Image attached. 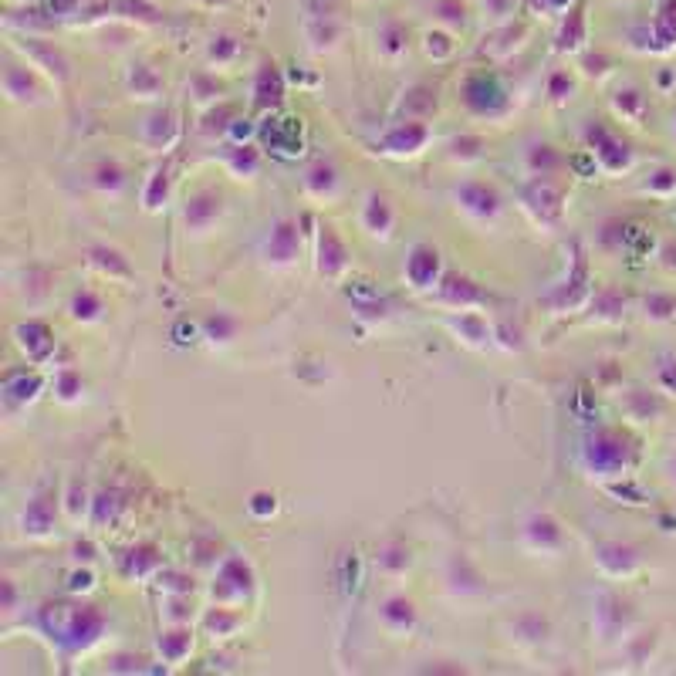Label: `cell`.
<instances>
[{
	"instance_id": "603a6c76",
	"label": "cell",
	"mask_w": 676,
	"mask_h": 676,
	"mask_svg": "<svg viewBox=\"0 0 676 676\" xmlns=\"http://www.w3.org/2000/svg\"><path fill=\"white\" fill-rule=\"evenodd\" d=\"M376 41H379V51L386 58H396V55H403L406 51V44H409V28L403 21H396V17H386V21L379 24V31H376Z\"/></svg>"
},
{
	"instance_id": "bcb514c9",
	"label": "cell",
	"mask_w": 676,
	"mask_h": 676,
	"mask_svg": "<svg viewBox=\"0 0 676 676\" xmlns=\"http://www.w3.org/2000/svg\"><path fill=\"white\" fill-rule=\"evenodd\" d=\"M55 386H58V396L61 399H75L78 393H82V376H78L75 369H61L58 372V379H55Z\"/></svg>"
},
{
	"instance_id": "681fc988",
	"label": "cell",
	"mask_w": 676,
	"mask_h": 676,
	"mask_svg": "<svg viewBox=\"0 0 676 676\" xmlns=\"http://www.w3.org/2000/svg\"><path fill=\"white\" fill-rule=\"evenodd\" d=\"M166 186H169V173H166V169H156L153 180H149V190H146V207L149 210L159 207V197L166 200Z\"/></svg>"
},
{
	"instance_id": "db71d44e",
	"label": "cell",
	"mask_w": 676,
	"mask_h": 676,
	"mask_svg": "<svg viewBox=\"0 0 676 676\" xmlns=\"http://www.w3.org/2000/svg\"><path fill=\"white\" fill-rule=\"evenodd\" d=\"M646 186H649V190H653V193H673V190H676V169H666V166H663V169H656V173L649 176V183H646Z\"/></svg>"
},
{
	"instance_id": "6da1fadb",
	"label": "cell",
	"mask_w": 676,
	"mask_h": 676,
	"mask_svg": "<svg viewBox=\"0 0 676 676\" xmlns=\"http://www.w3.org/2000/svg\"><path fill=\"white\" fill-rule=\"evenodd\" d=\"M38 629L61 653H82L105 633V616L88 602H48L38 609Z\"/></svg>"
},
{
	"instance_id": "d6986e66",
	"label": "cell",
	"mask_w": 676,
	"mask_h": 676,
	"mask_svg": "<svg viewBox=\"0 0 676 676\" xmlns=\"http://www.w3.org/2000/svg\"><path fill=\"white\" fill-rule=\"evenodd\" d=\"M379 616L393 633H409V629L416 626V606L406 599V595H389V599L382 602Z\"/></svg>"
},
{
	"instance_id": "cb8c5ba5",
	"label": "cell",
	"mask_w": 676,
	"mask_h": 676,
	"mask_svg": "<svg viewBox=\"0 0 676 676\" xmlns=\"http://www.w3.org/2000/svg\"><path fill=\"white\" fill-rule=\"evenodd\" d=\"M443 298L450 301V305H477L480 298H484V291L477 288L470 278H460V274H450V278H443Z\"/></svg>"
},
{
	"instance_id": "2e32d148",
	"label": "cell",
	"mask_w": 676,
	"mask_h": 676,
	"mask_svg": "<svg viewBox=\"0 0 676 676\" xmlns=\"http://www.w3.org/2000/svg\"><path fill=\"white\" fill-rule=\"evenodd\" d=\"M362 224H366L369 234H376V237H386L389 230H393L396 213H393V203H389L386 193H369L366 207H362Z\"/></svg>"
},
{
	"instance_id": "f1b7e54d",
	"label": "cell",
	"mask_w": 676,
	"mask_h": 676,
	"mask_svg": "<svg viewBox=\"0 0 676 676\" xmlns=\"http://www.w3.org/2000/svg\"><path fill=\"white\" fill-rule=\"evenodd\" d=\"M240 322L230 311H213V315L203 318V335L210 338V342H230V338L237 335Z\"/></svg>"
},
{
	"instance_id": "9f6ffc18",
	"label": "cell",
	"mask_w": 676,
	"mask_h": 676,
	"mask_svg": "<svg viewBox=\"0 0 676 676\" xmlns=\"http://www.w3.org/2000/svg\"><path fill=\"white\" fill-rule=\"evenodd\" d=\"M247 507H251V514H257V518H271V514H274V507H278V504H274V494L257 491V494L251 497V504H247Z\"/></svg>"
},
{
	"instance_id": "60d3db41",
	"label": "cell",
	"mask_w": 676,
	"mask_h": 676,
	"mask_svg": "<svg viewBox=\"0 0 676 676\" xmlns=\"http://www.w3.org/2000/svg\"><path fill=\"white\" fill-rule=\"evenodd\" d=\"M616 109L622 115H629V119H639V115L646 112V99L639 88H619L616 92Z\"/></svg>"
},
{
	"instance_id": "6f0895ef",
	"label": "cell",
	"mask_w": 676,
	"mask_h": 676,
	"mask_svg": "<svg viewBox=\"0 0 676 676\" xmlns=\"http://www.w3.org/2000/svg\"><path fill=\"white\" fill-rule=\"evenodd\" d=\"M142 656H129V653H122V656H112V663H109V670H119V673H136V670H142Z\"/></svg>"
},
{
	"instance_id": "7c38bea8",
	"label": "cell",
	"mask_w": 676,
	"mask_h": 676,
	"mask_svg": "<svg viewBox=\"0 0 676 676\" xmlns=\"http://www.w3.org/2000/svg\"><path fill=\"white\" fill-rule=\"evenodd\" d=\"M17 345H21L24 352H28L31 362H44L51 352H55V332H51L48 322H38V318H31V322L17 325Z\"/></svg>"
},
{
	"instance_id": "30bf717a",
	"label": "cell",
	"mask_w": 676,
	"mask_h": 676,
	"mask_svg": "<svg viewBox=\"0 0 676 676\" xmlns=\"http://www.w3.org/2000/svg\"><path fill=\"white\" fill-rule=\"evenodd\" d=\"M345 268H349V247L335 234L332 224H322L318 227V271H322L325 278H335V274H342Z\"/></svg>"
},
{
	"instance_id": "4dcf8cb0",
	"label": "cell",
	"mask_w": 676,
	"mask_h": 676,
	"mask_svg": "<svg viewBox=\"0 0 676 676\" xmlns=\"http://www.w3.org/2000/svg\"><path fill=\"white\" fill-rule=\"evenodd\" d=\"M227 166L234 169L237 176H254L257 166H261V156H257V149L247 146V142H234V146L227 149Z\"/></svg>"
},
{
	"instance_id": "7402d4cb",
	"label": "cell",
	"mask_w": 676,
	"mask_h": 676,
	"mask_svg": "<svg viewBox=\"0 0 676 676\" xmlns=\"http://www.w3.org/2000/svg\"><path fill=\"white\" fill-rule=\"evenodd\" d=\"M24 55H31L34 65H44V71H51V75L68 78V58L61 55L58 48H51V44H44L38 38H28V44H24Z\"/></svg>"
},
{
	"instance_id": "f546056e",
	"label": "cell",
	"mask_w": 676,
	"mask_h": 676,
	"mask_svg": "<svg viewBox=\"0 0 676 676\" xmlns=\"http://www.w3.org/2000/svg\"><path fill=\"white\" fill-rule=\"evenodd\" d=\"M349 298H352V305L362 311L366 318H379L382 315V301H379V291L372 288V281H355L352 288H349Z\"/></svg>"
},
{
	"instance_id": "4fadbf2b",
	"label": "cell",
	"mask_w": 676,
	"mask_h": 676,
	"mask_svg": "<svg viewBox=\"0 0 676 676\" xmlns=\"http://www.w3.org/2000/svg\"><path fill=\"white\" fill-rule=\"evenodd\" d=\"M261 136L268 139V146L281 156H298L301 153V119H268V126L261 129Z\"/></svg>"
},
{
	"instance_id": "ac0fdd59",
	"label": "cell",
	"mask_w": 676,
	"mask_h": 676,
	"mask_svg": "<svg viewBox=\"0 0 676 676\" xmlns=\"http://www.w3.org/2000/svg\"><path fill=\"white\" fill-rule=\"evenodd\" d=\"M4 92L11 95L14 102H34V99H38V78L31 75V68L7 61V68H4Z\"/></svg>"
},
{
	"instance_id": "ffe728a7",
	"label": "cell",
	"mask_w": 676,
	"mask_h": 676,
	"mask_svg": "<svg viewBox=\"0 0 676 676\" xmlns=\"http://www.w3.org/2000/svg\"><path fill=\"white\" fill-rule=\"evenodd\" d=\"M524 200H528L531 210L541 213V217H548V220H558V213H562V193H558L545 176H538L535 186L524 193Z\"/></svg>"
},
{
	"instance_id": "74e56055",
	"label": "cell",
	"mask_w": 676,
	"mask_h": 676,
	"mask_svg": "<svg viewBox=\"0 0 676 676\" xmlns=\"http://www.w3.org/2000/svg\"><path fill=\"white\" fill-rule=\"evenodd\" d=\"M433 11L440 14V21L447 24L450 31H460L467 24V4H464V0H437V4H433Z\"/></svg>"
},
{
	"instance_id": "ba28073f",
	"label": "cell",
	"mask_w": 676,
	"mask_h": 676,
	"mask_svg": "<svg viewBox=\"0 0 676 676\" xmlns=\"http://www.w3.org/2000/svg\"><path fill=\"white\" fill-rule=\"evenodd\" d=\"M426 142H430L426 122L406 119V122H396V126L382 136V149H386V153H396V156H413V153H420Z\"/></svg>"
},
{
	"instance_id": "f35d334b",
	"label": "cell",
	"mask_w": 676,
	"mask_h": 676,
	"mask_svg": "<svg viewBox=\"0 0 676 676\" xmlns=\"http://www.w3.org/2000/svg\"><path fill=\"white\" fill-rule=\"evenodd\" d=\"M129 85H132V92H136V95H156L159 88H163V78H159L149 65H136V68H132V75H129Z\"/></svg>"
},
{
	"instance_id": "d590c367",
	"label": "cell",
	"mask_w": 676,
	"mask_h": 676,
	"mask_svg": "<svg viewBox=\"0 0 676 676\" xmlns=\"http://www.w3.org/2000/svg\"><path fill=\"white\" fill-rule=\"evenodd\" d=\"M599 551H602L599 562L606 565L612 575H622V572H629V568L636 565L633 548H626V545H602Z\"/></svg>"
},
{
	"instance_id": "e575fe53",
	"label": "cell",
	"mask_w": 676,
	"mask_h": 676,
	"mask_svg": "<svg viewBox=\"0 0 676 676\" xmlns=\"http://www.w3.org/2000/svg\"><path fill=\"white\" fill-rule=\"evenodd\" d=\"M453 328L460 332V338H467V342L474 345H484L487 338H491V328H487L484 318L474 315V311H464L460 318H453Z\"/></svg>"
},
{
	"instance_id": "ee69618b",
	"label": "cell",
	"mask_w": 676,
	"mask_h": 676,
	"mask_svg": "<svg viewBox=\"0 0 676 676\" xmlns=\"http://www.w3.org/2000/svg\"><path fill=\"white\" fill-rule=\"evenodd\" d=\"M203 622H207V629H210L213 636H230V633H234V629H237V622H240V619H237V616H230L227 609H210V612H207V619H203Z\"/></svg>"
},
{
	"instance_id": "5b68a950",
	"label": "cell",
	"mask_w": 676,
	"mask_h": 676,
	"mask_svg": "<svg viewBox=\"0 0 676 676\" xmlns=\"http://www.w3.org/2000/svg\"><path fill=\"white\" fill-rule=\"evenodd\" d=\"M585 139H589V153L599 159L602 169L619 173V169H629V163H633V149L606 126H589L585 129Z\"/></svg>"
},
{
	"instance_id": "ab89813d",
	"label": "cell",
	"mask_w": 676,
	"mask_h": 676,
	"mask_svg": "<svg viewBox=\"0 0 676 676\" xmlns=\"http://www.w3.org/2000/svg\"><path fill=\"white\" fill-rule=\"evenodd\" d=\"M656 38L663 44H673L676 41V0H663L660 14H656Z\"/></svg>"
},
{
	"instance_id": "680465c9",
	"label": "cell",
	"mask_w": 676,
	"mask_h": 676,
	"mask_svg": "<svg viewBox=\"0 0 676 676\" xmlns=\"http://www.w3.org/2000/svg\"><path fill=\"white\" fill-rule=\"evenodd\" d=\"M595 308H602V315H616V311H622V295H616V291H602L599 301H595Z\"/></svg>"
},
{
	"instance_id": "f5cc1de1",
	"label": "cell",
	"mask_w": 676,
	"mask_h": 676,
	"mask_svg": "<svg viewBox=\"0 0 676 676\" xmlns=\"http://www.w3.org/2000/svg\"><path fill=\"white\" fill-rule=\"evenodd\" d=\"M416 105H423V109H426V112H430V109H433V105H437V95H433V88H426V85H416V88H413V92H409V95H406L403 109H406V112H413V109H416Z\"/></svg>"
},
{
	"instance_id": "4316f807",
	"label": "cell",
	"mask_w": 676,
	"mask_h": 676,
	"mask_svg": "<svg viewBox=\"0 0 676 676\" xmlns=\"http://www.w3.org/2000/svg\"><path fill=\"white\" fill-rule=\"evenodd\" d=\"M305 186H308L311 193H315V197H332V193L338 190V173H335V166H332V163H325V159H318V163L308 169Z\"/></svg>"
},
{
	"instance_id": "e0dca14e",
	"label": "cell",
	"mask_w": 676,
	"mask_h": 676,
	"mask_svg": "<svg viewBox=\"0 0 676 676\" xmlns=\"http://www.w3.org/2000/svg\"><path fill=\"white\" fill-rule=\"evenodd\" d=\"M38 393H41V376H38V372L11 369L4 376V396H7V403L24 406V403H31V399L38 396Z\"/></svg>"
},
{
	"instance_id": "03108f58",
	"label": "cell",
	"mask_w": 676,
	"mask_h": 676,
	"mask_svg": "<svg viewBox=\"0 0 676 676\" xmlns=\"http://www.w3.org/2000/svg\"><path fill=\"white\" fill-rule=\"evenodd\" d=\"M75 558H78V562H92V558H95L92 545H75Z\"/></svg>"
},
{
	"instance_id": "94428289",
	"label": "cell",
	"mask_w": 676,
	"mask_h": 676,
	"mask_svg": "<svg viewBox=\"0 0 676 676\" xmlns=\"http://www.w3.org/2000/svg\"><path fill=\"white\" fill-rule=\"evenodd\" d=\"M575 0H531V7L535 11H548V14H558V11H568Z\"/></svg>"
},
{
	"instance_id": "44dd1931",
	"label": "cell",
	"mask_w": 676,
	"mask_h": 676,
	"mask_svg": "<svg viewBox=\"0 0 676 676\" xmlns=\"http://www.w3.org/2000/svg\"><path fill=\"white\" fill-rule=\"evenodd\" d=\"M51 524H55V497L38 494L24 507V531H28V535H44Z\"/></svg>"
},
{
	"instance_id": "7bdbcfd3",
	"label": "cell",
	"mask_w": 676,
	"mask_h": 676,
	"mask_svg": "<svg viewBox=\"0 0 676 676\" xmlns=\"http://www.w3.org/2000/svg\"><path fill=\"white\" fill-rule=\"evenodd\" d=\"M548 95L555 102H565V99H572L575 95V78L568 75V71H551V78H548Z\"/></svg>"
},
{
	"instance_id": "277c9868",
	"label": "cell",
	"mask_w": 676,
	"mask_h": 676,
	"mask_svg": "<svg viewBox=\"0 0 676 676\" xmlns=\"http://www.w3.org/2000/svg\"><path fill=\"white\" fill-rule=\"evenodd\" d=\"M453 200L474 220H494L497 213H501V193L484 180H464L453 190Z\"/></svg>"
},
{
	"instance_id": "8fae6325",
	"label": "cell",
	"mask_w": 676,
	"mask_h": 676,
	"mask_svg": "<svg viewBox=\"0 0 676 676\" xmlns=\"http://www.w3.org/2000/svg\"><path fill=\"white\" fill-rule=\"evenodd\" d=\"M406 278L413 288H433L440 281V254L426 244H416L406 257Z\"/></svg>"
},
{
	"instance_id": "6125c7cd",
	"label": "cell",
	"mask_w": 676,
	"mask_h": 676,
	"mask_svg": "<svg viewBox=\"0 0 676 676\" xmlns=\"http://www.w3.org/2000/svg\"><path fill=\"white\" fill-rule=\"evenodd\" d=\"M582 65H585V71H589V75H602V65H606V55H585L582 58Z\"/></svg>"
},
{
	"instance_id": "8992f818",
	"label": "cell",
	"mask_w": 676,
	"mask_h": 676,
	"mask_svg": "<svg viewBox=\"0 0 676 676\" xmlns=\"http://www.w3.org/2000/svg\"><path fill=\"white\" fill-rule=\"evenodd\" d=\"M251 592H254L251 565H247L244 558H237V555L224 558V565H220V572H217V582H213V599H220V602L247 599Z\"/></svg>"
},
{
	"instance_id": "be15d7a7",
	"label": "cell",
	"mask_w": 676,
	"mask_h": 676,
	"mask_svg": "<svg viewBox=\"0 0 676 676\" xmlns=\"http://www.w3.org/2000/svg\"><path fill=\"white\" fill-rule=\"evenodd\" d=\"M511 7H514V0H487V11L497 14V17L511 14Z\"/></svg>"
},
{
	"instance_id": "9a60e30c",
	"label": "cell",
	"mask_w": 676,
	"mask_h": 676,
	"mask_svg": "<svg viewBox=\"0 0 676 676\" xmlns=\"http://www.w3.org/2000/svg\"><path fill=\"white\" fill-rule=\"evenodd\" d=\"M284 99V78L274 61H264L254 78V102L257 109H278Z\"/></svg>"
},
{
	"instance_id": "c3c4849f",
	"label": "cell",
	"mask_w": 676,
	"mask_h": 676,
	"mask_svg": "<svg viewBox=\"0 0 676 676\" xmlns=\"http://www.w3.org/2000/svg\"><path fill=\"white\" fill-rule=\"evenodd\" d=\"M379 562H382V568H386V572H403V568L409 565V551L403 545H389L379 555Z\"/></svg>"
},
{
	"instance_id": "7a4b0ae2",
	"label": "cell",
	"mask_w": 676,
	"mask_h": 676,
	"mask_svg": "<svg viewBox=\"0 0 676 676\" xmlns=\"http://www.w3.org/2000/svg\"><path fill=\"white\" fill-rule=\"evenodd\" d=\"M582 460L595 474H619L633 460V443H629V437H622L619 430H595L585 440Z\"/></svg>"
},
{
	"instance_id": "91938a15",
	"label": "cell",
	"mask_w": 676,
	"mask_h": 676,
	"mask_svg": "<svg viewBox=\"0 0 676 676\" xmlns=\"http://www.w3.org/2000/svg\"><path fill=\"white\" fill-rule=\"evenodd\" d=\"M92 572H71L68 575V592H85V589H92Z\"/></svg>"
},
{
	"instance_id": "5bb4252c",
	"label": "cell",
	"mask_w": 676,
	"mask_h": 676,
	"mask_svg": "<svg viewBox=\"0 0 676 676\" xmlns=\"http://www.w3.org/2000/svg\"><path fill=\"white\" fill-rule=\"evenodd\" d=\"M524 541H528L535 551H558L565 535L551 514H531L528 524H524Z\"/></svg>"
},
{
	"instance_id": "3957f363",
	"label": "cell",
	"mask_w": 676,
	"mask_h": 676,
	"mask_svg": "<svg viewBox=\"0 0 676 676\" xmlns=\"http://www.w3.org/2000/svg\"><path fill=\"white\" fill-rule=\"evenodd\" d=\"M464 105L474 115H487V119H494V115H504L511 99H507V88L501 85V78L491 75V71H474V75L464 78Z\"/></svg>"
},
{
	"instance_id": "836d02e7",
	"label": "cell",
	"mask_w": 676,
	"mask_h": 676,
	"mask_svg": "<svg viewBox=\"0 0 676 676\" xmlns=\"http://www.w3.org/2000/svg\"><path fill=\"white\" fill-rule=\"evenodd\" d=\"M528 166H531V173L535 176H548L555 173L558 166H562V156L555 153V149L548 146V142H541V146H531L528 149Z\"/></svg>"
},
{
	"instance_id": "f907efd6",
	"label": "cell",
	"mask_w": 676,
	"mask_h": 676,
	"mask_svg": "<svg viewBox=\"0 0 676 676\" xmlns=\"http://www.w3.org/2000/svg\"><path fill=\"white\" fill-rule=\"evenodd\" d=\"M480 142L477 136H457L450 142V156H457V159H477L480 156Z\"/></svg>"
},
{
	"instance_id": "11a10c76",
	"label": "cell",
	"mask_w": 676,
	"mask_h": 676,
	"mask_svg": "<svg viewBox=\"0 0 676 676\" xmlns=\"http://www.w3.org/2000/svg\"><path fill=\"white\" fill-rule=\"evenodd\" d=\"M518 629L528 639H545V633H548V622L541 619V616H524V619H518Z\"/></svg>"
},
{
	"instance_id": "816d5d0a",
	"label": "cell",
	"mask_w": 676,
	"mask_h": 676,
	"mask_svg": "<svg viewBox=\"0 0 676 676\" xmlns=\"http://www.w3.org/2000/svg\"><path fill=\"white\" fill-rule=\"evenodd\" d=\"M450 51H453L450 34H443V31L426 34V55H430V58H450Z\"/></svg>"
},
{
	"instance_id": "7dc6e473",
	"label": "cell",
	"mask_w": 676,
	"mask_h": 676,
	"mask_svg": "<svg viewBox=\"0 0 676 676\" xmlns=\"http://www.w3.org/2000/svg\"><path fill=\"white\" fill-rule=\"evenodd\" d=\"M237 38H230V34H220V38H213V44H210V61H220V65H224V61H230L237 55Z\"/></svg>"
},
{
	"instance_id": "1f68e13d",
	"label": "cell",
	"mask_w": 676,
	"mask_h": 676,
	"mask_svg": "<svg viewBox=\"0 0 676 676\" xmlns=\"http://www.w3.org/2000/svg\"><path fill=\"white\" fill-rule=\"evenodd\" d=\"M190 646H193V633H190V629H173V633L159 636V653H163L169 663H180L183 656L190 653Z\"/></svg>"
},
{
	"instance_id": "83f0119b",
	"label": "cell",
	"mask_w": 676,
	"mask_h": 676,
	"mask_svg": "<svg viewBox=\"0 0 676 676\" xmlns=\"http://www.w3.org/2000/svg\"><path fill=\"white\" fill-rule=\"evenodd\" d=\"M92 264L99 271H105L109 278H129L132 274V268H129V261L122 257L119 251H112V247H92Z\"/></svg>"
},
{
	"instance_id": "d6a6232c",
	"label": "cell",
	"mask_w": 676,
	"mask_h": 676,
	"mask_svg": "<svg viewBox=\"0 0 676 676\" xmlns=\"http://www.w3.org/2000/svg\"><path fill=\"white\" fill-rule=\"evenodd\" d=\"M102 311L105 305L95 291H78V295L71 298V318H75V322H99Z\"/></svg>"
},
{
	"instance_id": "d4e9b609",
	"label": "cell",
	"mask_w": 676,
	"mask_h": 676,
	"mask_svg": "<svg viewBox=\"0 0 676 676\" xmlns=\"http://www.w3.org/2000/svg\"><path fill=\"white\" fill-rule=\"evenodd\" d=\"M582 41H585V7L575 4V7H568V17H565L562 31H558V48L575 51V48H582Z\"/></svg>"
},
{
	"instance_id": "52a82bcc",
	"label": "cell",
	"mask_w": 676,
	"mask_h": 676,
	"mask_svg": "<svg viewBox=\"0 0 676 676\" xmlns=\"http://www.w3.org/2000/svg\"><path fill=\"white\" fill-rule=\"evenodd\" d=\"M220 210H224V197H220L217 190H200L186 200L183 224H186V230H193V234H203V230H210L217 224Z\"/></svg>"
},
{
	"instance_id": "e7e4bbea",
	"label": "cell",
	"mask_w": 676,
	"mask_h": 676,
	"mask_svg": "<svg viewBox=\"0 0 676 676\" xmlns=\"http://www.w3.org/2000/svg\"><path fill=\"white\" fill-rule=\"evenodd\" d=\"M14 609V582L11 578H4V612Z\"/></svg>"
},
{
	"instance_id": "b9f144b4",
	"label": "cell",
	"mask_w": 676,
	"mask_h": 676,
	"mask_svg": "<svg viewBox=\"0 0 676 676\" xmlns=\"http://www.w3.org/2000/svg\"><path fill=\"white\" fill-rule=\"evenodd\" d=\"M159 565V555H156V548H132L129 551V558H126V572L132 575H146V572H153V568Z\"/></svg>"
},
{
	"instance_id": "f6af8a7d",
	"label": "cell",
	"mask_w": 676,
	"mask_h": 676,
	"mask_svg": "<svg viewBox=\"0 0 676 676\" xmlns=\"http://www.w3.org/2000/svg\"><path fill=\"white\" fill-rule=\"evenodd\" d=\"M676 311V298L673 295H649L646 298V315L656 318V322H666V318H673Z\"/></svg>"
},
{
	"instance_id": "484cf974",
	"label": "cell",
	"mask_w": 676,
	"mask_h": 676,
	"mask_svg": "<svg viewBox=\"0 0 676 676\" xmlns=\"http://www.w3.org/2000/svg\"><path fill=\"white\" fill-rule=\"evenodd\" d=\"M173 136H176V119H173V112H166V109L153 112L146 119V126H142V139H146L149 146H166Z\"/></svg>"
},
{
	"instance_id": "9c48e42d",
	"label": "cell",
	"mask_w": 676,
	"mask_h": 676,
	"mask_svg": "<svg viewBox=\"0 0 676 676\" xmlns=\"http://www.w3.org/2000/svg\"><path fill=\"white\" fill-rule=\"evenodd\" d=\"M301 251V230L295 220H274L271 234H268V244H264V254H268L271 264H291Z\"/></svg>"
},
{
	"instance_id": "8d00e7d4",
	"label": "cell",
	"mask_w": 676,
	"mask_h": 676,
	"mask_svg": "<svg viewBox=\"0 0 676 676\" xmlns=\"http://www.w3.org/2000/svg\"><path fill=\"white\" fill-rule=\"evenodd\" d=\"M95 186H99L102 193H119L122 186H126V173H122L119 163L105 159V163L95 166Z\"/></svg>"
}]
</instances>
